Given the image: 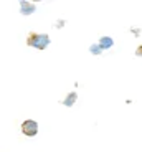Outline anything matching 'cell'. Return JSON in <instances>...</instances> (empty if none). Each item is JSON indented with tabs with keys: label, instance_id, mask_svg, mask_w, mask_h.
I'll list each match as a JSON object with an SVG mask.
<instances>
[{
	"label": "cell",
	"instance_id": "obj_5",
	"mask_svg": "<svg viewBox=\"0 0 142 152\" xmlns=\"http://www.w3.org/2000/svg\"><path fill=\"white\" fill-rule=\"evenodd\" d=\"M76 98H78V94H76V93H69V94H68V98H66L65 101H63V104H65V106H68V107H71L74 103H76Z\"/></svg>",
	"mask_w": 142,
	"mask_h": 152
},
{
	"label": "cell",
	"instance_id": "obj_6",
	"mask_svg": "<svg viewBox=\"0 0 142 152\" xmlns=\"http://www.w3.org/2000/svg\"><path fill=\"white\" fill-rule=\"evenodd\" d=\"M89 50H91V53H92V55H99L101 51H103V50H101L98 45H91V48H89Z\"/></svg>",
	"mask_w": 142,
	"mask_h": 152
},
{
	"label": "cell",
	"instance_id": "obj_4",
	"mask_svg": "<svg viewBox=\"0 0 142 152\" xmlns=\"http://www.w3.org/2000/svg\"><path fill=\"white\" fill-rule=\"evenodd\" d=\"M112 45H114V40H112L111 37H103L99 40V43H98V46H99L101 50H108V48H111Z\"/></svg>",
	"mask_w": 142,
	"mask_h": 152
},
{
	"label": "cell",
	"instance_id": "obj_7",
	"mask_svg": "<svg viewBox=\"0 0 142 152\" xmlns=\"http://www.w3.org/2000/svg\"><path fill=\"white\" fill-rule=\"evenodd\" d=\"M135 53H137V56H142V46L137 50V51H135Z\"/></svg>",
	"mask_w": 142,
	"mask_h": 152
},
{
	"label": "cell",
	"instance_id": "obj_3",
	"mask_svg": "<svg viewBox=\"0 0 142 152\" xmlns=\"http://www.w3.org/2000/svg\"><path fill=\"white\" fill-rule=\"evenodd\" d=\"M35 5L30 4V2H20V10H22V15H30L35 12Z\"/></svg>",
	"mask_w": 142,
	"mask_h": 152
},
{
	"label": "cell",
	"instance_id": "obj_1",
	"mask_svg": "<svg viewBox=\"0 0 142 152\" xmlns=\"http://www.w3.org/2000/svg\"><path fill=\"white\" fill-rule=\"evenodd\" d=\"M27 43L36 50H45L50 45V37L45 33H30L27 38Z\"/></svg>",
	"mask_w": 142,
	"mask_h": 152
},
{
	"label": "cell",
	"instance_id": "obj_2",
	"mask_svg": "<svg viewBox=\"0 0 142 152\" xmlns=\"http://www.w3.org/2000/svg\"><path fill=\"white\" fill-rule=\"evenodd\" d=\"M22 132L28 137L36 136V132H38V122L33 121V119H27L25 122H22Z\"/></svg>",
	"mask_w": 142,
	"mask_h": 152
}]
</instances>
